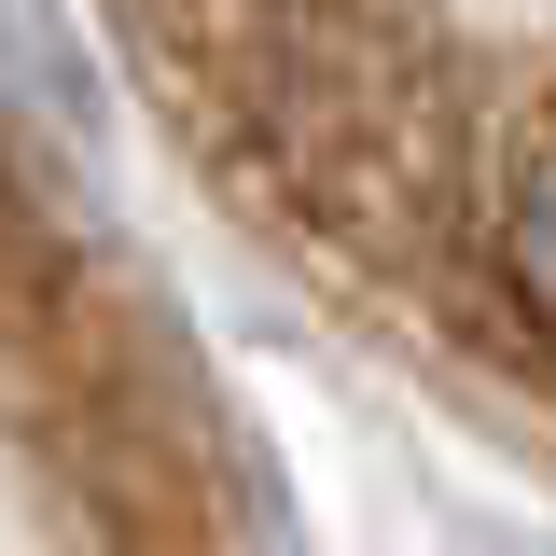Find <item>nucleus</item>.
Segmentation results:
<instances>
[{
	"mask_svg": "<svg viewBox=\"0 0 556 556\" xmlns=\"http://www.w3.org/2000/svg\"><path fill=\"white\" fill-rule=\"evenodd\" d=\"M153 126L334 320L556 459V0H98Z\"/></svg>",
	"mask_w": 556,
	"mask_h": 556,
	"instance_id": "f257e3e1",
	"label": "nucleus"
},
{
	"mask_svg": "<svg viewBox=\"0 0 556 556\" xmlns=\"http://www.w3.org/2000/svg\"><path fill=\"white\" fill-rule=\"evenodd\" d=\"M0 556H251L237 431L153 278L0 126Z\"/></svg>",
	"mask_w": 556,
	"mask_h": 556,
	"instance_id": "f03ea898",
	"label": "nucleus"
}]
</instances>
